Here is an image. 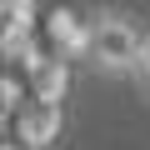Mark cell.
<instances>
[{
  "label": "cell",
  "instance_id": "6da1fadb",
  "mask_svg": "<svg viewBox=\"0 0 150 150\" xmlns=\"http://www.w3.org/2000/svg\"><path fill=\"white\" fill-rule=\"evenodd\" d=\"M140 40H145V30L120 10H100L95 20H85V60L100 75H135Z\"/></svg>",
  "mask_w": 150,
  "mask_h": 150
},
{
  "label": "cell",
  "instance_id": "7a4b0ae2",
  "mask_svg": "<svg viewBox=\"0 0 150 150\" xmlns=\"http://www.w3.org/2000/svg\"><path fill=\"white\" fill-rule=\"evenodd\" d=\"M135 80H140V90H145V100H150V30H145V40H140V65H135Z\"/></svg>",
  "mask_w": 150,
  "mask_h": 150
}]
</instances>
